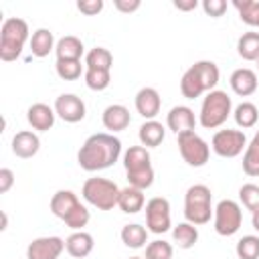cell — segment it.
Returning <instances> with one entry per match:
<instances>
[{"mask_svg": "<svg viewBox=\"0 0 259 259\" xmlns=\"http://www.w3.org/2000/svg\"><path fill=\"white\" fill-rule=\"evenodd\" d=\"M121 156V140L113 134H93L89 136L77 152V162L85 172H99L113 166Z\"/></svg>", "mask_w": 259, "mask_h": 259, "instance_id": "obj_1", "label": "cell"}, {"mask_svg": "<svg viewBox=\"0 0 259 259\" xmlns=\"http://www.w3.org/2000/svg\"><path fill=\"white\" fill-rule=\"evenodd\" d=\"M123 166L127 174V182L134 188L146 190L154 184V168L148 148L144 146H130L123 154Z\"/></svg>", "mask_w": 259, "mask_h": 259, "instance_id": "obj_2", "label": "cell"}, {"mask_svg": "<svg viewBox=\"0 0 259 259\" xmlns=\"http://www.w3.org/2000/svg\"><path fill=\"white\" fill-rule=\"evenodd\" d=\"M28 40V24L22 18H6L0 28V59L14 61L20 57L24 42Z\"/></svg>", "mask_w": 259, "mask_h": 259, "instance_id": "obj_3", "label": "cell"}, {"mask_svg": "<svg viewBox=\"0 0 259 259\" xmlns=\"http://www.w3.org/2000/svg\"><path fill=\"white\" fill-rule=\"evenodd\" d=\"M231 109H233V101L227 95V91H221V89L208 91L206 97L202 99L198 121L204 130H217L227 121V117L231 115Z\"/></svg>", "mask_w": 259, "mask_h": 259, "instance_id": "obj_4", "label": "cell"}, {"mask_svg": "<svg viewBox=\"0 0 259 259\" xmlns=\"http://www.w3.org/2000/svg\"><path fill=\"white\" fill-rule=\"evenodd\" d=\"M119 192H121V188H119L113 180L99 178V176L87 178V180L83 182V188H81L83 198H85L91 206H95V208H99V210H111L113 206H117Z\"/></svg>", "mask_w": 259, "mask_h": 259, "instance_id": "obj_5", "label": "cell"}, {"mask_svg": "<svg viewBox=\"0 0 259 259\" xmlns=\"http://www.w3.org/2000/svg\"><path fill=\"white\" fill-rule=\"evenodd\" d=\"M212 192L206 184H192L184 194V217L192 225H206L212 210Z\"/></svg>", "mask_w": 259, "mask_h": 259, "instance_id": "obj_6", "label": "cell"}, {"mask_svg": "<svg viewBox=\"0 0 259 259\" xmlns=\"http://www.w3.org/2000/svg\"><path fill=\"white\" fill-rule=\"evenodd\" d=\"M176 138H178V152L188 166L202 168L208 162L210 146L196 132H184V134H178Z\"/></svg>", "mask_w": 259, "mask_h": 259, "instance_id": "obj_7", "label": "cell"}, {"mask_svg": "<svg viewBox=\"0 0 259 259\" xmlns=\"http://www.w3.org/2000/svg\"><path fill=\"white\" fill-rule=\"evenodd\" d=\"M243 223V210L239 206V202L225 198L217 204L214 208V231L221 237H231L241 229Z\"/></svg>", "mask_w": 259, "mask_h": 259, "instance_id": "obj_8", "label": "cell"}, {"mask_svg": "<svg viewBox=\"0 0 259 259\" xmlns=\"http://www.w3.org/2000/svg\"><path fill=\"white\" fill-rule=\"evenodd\" d=\"M210 148L221 158H237L247 148L245 132H241V130H229V127L227 130H219L212 136Z\"/></svg>", "mask_w": 259, "mask_h": 259, "instance_id": "obj_9", "label": "cell"}, {"mask_svg": "<svg viewBox=\"0 0 259 259\" xmlns=\"http://www.w3.org/2000/svg\"><path fill=\"white\" fill-rule=\"evenodd\" d=\"M146 227L154 235H162L170 231L172 217H170V202L164 196H154L146 202Z\"/></svg>", "mask_w": 259, "mask_h": 259, "instance_id": "obj_10", "label": "cell"}, {"mask_svg": "<svg viewBox=\"0 0 259 259\" xmlns=\"http://www.w3.org/2000/svg\"><path fill=\"white\" fill-rule=\"evenodd\" d=\"M55 113L67 123H77L85 117V103L75 93H63L55 99Z\"/></svg>", "mask_w": 259, "mask_h": 259, "instance_id": "obj_11", "label": "cell"}, {"mask_svg": "<svg viewBox=\"0 0 259 259\" xmlns=\"http://www.w3.org/2000/svg\"><path fill=\"white\" fill-rule=\"evenodd\" d=\"M65 249L61 237H38L26 247V259H59Z\"/></svg>", "mask_w": 259, "mask_h": 259, "instance_id": "obj_12", "label": "cell"}, {"mask_svg": "<svg viewBox=\"0 0 259 259\" xmlns=\"http://www.w3.org/2000/svg\"><path fill=\"white\" fill-rule=\"evenodd\" d=\"M136 111L148 121V119H154L158 113H160V107H162V97L160 93L154 89V87H142L138 93H136Z\"/></svg>", "mask_w": 259, "mask_h": 259, "instance_id": "obj_13", "label": "cell"}, {"mask_svg": "<svg viewBox=\"0 0 259 259\" xmlns=\"http://www.w3.org/2000/svg\"><path fill=\"white\" fill-rule=\"evenodd\" d=\"M166 123L178 136V134H184V132H194L196 117H194V111L188 105H176L168 111Z\"/></svg>", "mask_w": 259, "mask_h": 259, "instance_id": "obj_14", "label": "cell"}, {"mask_svg": "<svg viewBox=\"0 0 259 259\" xmlns=\"http://www.w3.org/2000/svg\"><path fill=\"white\" fill-rule=\"evenodd\" d=\"M40 150V140L34 132L30 130H22V132H16L14 138H12V154L18 156V158H32L36 156Z\"/></svg>", "mask_w": 259, "mask_h": 259, "instance_id": "obj_15", "label": "cell"}, {"mask_svg": "<svg viewBox=\"0 0 259 259\" xmlns=\"http://www.w3.org/2000/svg\"><path fill=\"white\" fill-rule=\"evenodd\" d=\"M229 83H231V89H233L237 95H241V97L253 95V93L257 91V87H259V81H257L255 71H251V69H247V67L235 69V71L231 73Z\"/></svg>", "mask_w": 259, "mask_h": 259, "instance_id": "obj_16", "label": "cell"}, {"mask_svg": "<svg viewBox=\"0 0 259 259\" xmlns=\"http://www.w3.org/2000/svg\"><path fill=\"white\" fill-rule=\"evenodd\" d=\"M55 107H49L47 103H32L26 111L30 127L36 132H49L55 125Z\"/></svg>", "mask_w": 259, "mask_h": 259, "instance_id": "obj_17", "label": "cell"}, {"mask_svg": "<svg viewBox=\"0 0 259 259\" xmlns=\"http://www.w3.org/2000/svg\"><path fill=\"white\" fill-rule=\"evenodd\" d=\"M101 121H103V127L109 130V132H121L130 125L132 121V115H130V109L121 103H113V105H107L103 109V115H101Z\"/></svg>", "mask_w": 259, "mask_h": 259, "instance_id": "obj_18", "label": "cell"}, {"mask_svg": "<svg viewBox=\"0 0 259 259\" xmlns=\"http://www.w3.org/2000/svg\"><path fill=\"white\" fill-rule=\"evenodd\" d=\"M79 204H81V202H79V198H77V194H75L73 190H57V192L53 194L51 202H49V208H51V212H53L57 219L65 221V219L71 214V210H75Z\"/></svg>", "mask_w": 259, "mask_h": 259, "instance_id": "obj_19", "label": "cell"}, {"mask_svg": "<svg viewBox=\"0 0 259 259\" xmlns=\"http://www.w3.org/2000/svg\"><path fill=\"white\" fill-rule=\"evenodd\" d=\"M65 249L71 257L83 259L93 251V237L85 231H75L65 239Z\"/></svg>", "mask_w": 259, "mask_h": 259, "instance_id": "obj_20", "label": "cell"}, {"mask_svg": "<svg viewBox=\"0 0 259 259\" xmlns=\"http://www.w3.org/2000/svg\"><path fill=\"white\" fill-rule=\"evenodd\" d=\"M138 138L144 148H158L166 138V127L156 119H148L140 125Z\"/></svg>", "mask_w": 259, "mask_h": 259, "instance_id": "obj_21", "label": "cell"}, {"mask_svg": "<svg viewBox=\"0 0 259 259\" xmlns=\"http://www.w3.org/2000/svg\"><path fill=\"white\" fill-rule=\"evenodd\" d=\"M144 204H146L144 190L134 188V186L121 188L119 200H117V206L121 208V212H125V214H136V212H140V210L144 208Z\"/></svg>", "mask_w": 259, "mask_h": 259, "instance_id": "obj_22", "label": "cell"}, {"mask_svg": "<svg viewBox=\"0 0 259 259\" xmlns=\"http://www.w3.org/2000/svg\"><path fill=\"white\" fill-rule=\"evenodd\" d=\"M180 93H182L186 99H196V97H200L202 93H206V89H204V85H202V81H200V75H198V71H196L194 65L184 71V75H182V79H180Z\"/></svg>", "mask_w": 259, "mask_h": 259, "instance_id": "obj_23", "label": "cell"}, {"mask_svg": "<svg viewBox=\"0 0 259 259\" xmlns=\"http://www.w3.org/2000/svg\"><path fill=\"white\" fill-rule=\"evenodd\" d=\"M55 55L57 59H63V61H81L83 57V42L77 38V36H63L57 40V47H55Z\"/></svg>", "mask_w": 259, "mask_h": 259, "instance_id": "obj_24", "label": "cell"}, {"mask_svg": "<svg viewBox=\"0 0 259 259\" xmlns=\"http://www.w3.org/2000/svg\"><path fill=\"white\" fill-rule=\"evenodd\" d=\"M55 47H57V45H55V36H53V32H51L49 28H38V30L32 32V36H30V51H32L34 57L42 59V57H47Z\"/></svg>", "mask_w": 259, "mask_h": 259, "instance_id": "obj_25", "label": "cell"}, {"mask_svg": "<svg viewBox=\"0 0 259 259\" xmlns=\"http://www.w3.org/2000/svg\"><path fill=\"white\" fill-rule=\"evenodd\" d=\"M172 239L180 249H190L198 241V229H196V225H192L188 221L186 223H178L172 229Z\"/></svg>", "mask_w": 259, "mask_h": 259, "instance_id": "obj_26", "label": "cell"}, {"mask_svg": "<svg viewBox=\"0 0 259 259\" xmlns=\"http://www.w3.org/2000/svg\"><path fill=\"white\" fill-rule=\"evenodd\" d=\"M121 241L130 249H142L148 243V229L142 227V225H138V223L125 225L121 229Z\"/></svg>", "mask_w": 259, "mask_h": 259, "instance_id": "obj_27", "label": "cell"}, {"mask_svg": "<svg viewBox=\"0 0 259 259\" xmlns=\"http://www.w3.org/2000/svg\"><path fill=\"white\" fill-rule=\"evenodd\" d=\"M233 117H235V123H237L239 127L249 130V127H253V125L257 123V119H259V109H257L255 103L243 101V103H239V105L235 107Z\"/></svg>", "mask_w": 259, "mask_h": 259, "instance_id": "obj_28", "label": "cell"}, {"mask_svg": "<svg viewBox=\"0 0 259 259\" xmlns=\"http://www.w3.org/2000/svg\"><path fill=\"white\" fill-rule=\"evenodd\" d=\"M237 53L245 61L259 59V32H243L237 40Z\"/></svg>", "mask_w": 259, "mask_h": 259, "instance_id": "obj_29", "label": "cell"}, {"mask_svg": "<svg viewBox=\"0 0 259 259\" xmlns=\"http://www.w3.org/2000/svg\"><path fill=\"white\" fill-rule=\"evenodd\" d=\"M243 172L247 176H259V130H257V134L253 136V140L245 148Z\"/></svg>", "mask_w": 259, "mask_h": 259, "instance_id": "obj_30", "label": "cell"}, {"mask_svg": "<svg viewBox=\"0 0 259 259\" xmlns=\"http://www.w3.org/2000/svg\"><path fill=\"white\" fill-rule=\"evenodd\" d=\"M85 65L87 69H105L109 71L113 65V55L105 47H95L85 55Z\"/></svg>", "mask_w": 259, "mask_h": 259, "instance_id": "obj_31", "label": "cell"}, {"mask_svg": "<svg viewBox=\"0 0 259 259\" xmlns=\"http://www.w3.org/2000/svg\"><path fill=\"white\" fill-rule=\"evenodd\" d=\"M194 67H196V71L200 75V81H202L204 89L206 91H214V87H217V83L221 79L219 67L212 61H198V63H194Z\"/></svg>", "mask_w": 259, "mask_h": 259, "instance_id": "obj_32", "label": "cell"}, {"mask_svg": "<svg viewBox=\"0 0 259 259\" xmlns=\"http://www.w3.org/2000/svg\"><path fill=\"white\" fill-rule=\"evenodd\" d=\"M233 6L239 10V16L249 26H259V2L257 0H233Z\"/></svg>", "mask_w": 259, "mask_h": 259, "instance_id": "obj_33", "label": "cell"}, {"mask_svg": "<svg viewBox=\"0 0 259 259\" xmlns=\"http://www.w3.org/2000/svg\"><path fill=\"white\" fill-rule=\"evenodd\" d=\"M237 257L239 259H259V237L245 235L237 241Z\"/></svg>", "mask_w": 259, "mask_h": 259, "instance_id": "obj_34", "label": "cell"}, {"mask_svg": "<svg viewBox=\"0 0 259 259\" xmlns=\"http://www.w3.org/2000/svg\"><path fill=\"white\" fill-rule=\"evenodd\" d=\"M111 83V73L105 69H87L85 71V85L93 91H103Z\"/></svg>", "mask_w": 259, "mask_h": 259, "instance_id": "obj_35", "label": "cell"}, {"mask_svg": "<svg viewBox=\"0 0 259 259\" xmlns=\"http://www.w3.org/2000/svg\"><path fill=\"white\" fill-rule=\"evenodd\" d=\"M239 200L243 202V206L251 212L259 210V186L253 182H247L239 188Z\"/></svg>", "mask_w": 259, "mask_h": 259, "instance_id": "obj_36", "label": "cell"}, {"mask_svg": "<svg viewBox=\"0 0 259 259\" xmlns=\"http://www.w3.org/2000/svg\"><path fill=\"white\" fill-rule=\"evenodd\" d=\"M55 71L61 79L65 81H75L81 77V61H63V59H57V65H55Z\"/></svg>", "mask_w": 259, "mask_h": 259, "instance_id": "obj_37", "label": "cell"}, {"mask_svg": "<svg viewBox=\"0 0 259 259\" xmlns=\"http://www.w3.org/2000/svg\"><path fill=\"white\" fill-rule=\"evenodd\" d=\"M172 245L166 241H152L146 247V259H172Z\"/></svg>", "mask_w": 259, "mask_h": 259, "instance_id": "obj_38", "label": "cell"}, {"mask_svg": "<svg viewBox=\"0 0 259 259\" xmlns=\"http://www.w3.org/2000/svg\"><path fill=\"white\" fill-rule=\"evenodd\" d=\"M89 219H91V214H89L87 206L79 204V206H77L75 210H71V214L65 219V225H67L69 229H73V231H81V229L89 223Z\"/></svg>", "mask_w": 259, "mask_h": 259, "instance_id": "obj_39", "label": "cell"}, {"mask_svg": "<svg viewBox=\"0 0 259 259\" xmlns=\"http://www.w3.org/2000/svg\"><path fill=\"white\" fill-rule=\"evenodd\" d=\"M202 10H204L210 18H219V16L225 14L227 2H225V0H202Z\"/></svg>", "mask_w": 259, "mask_h": 259, "instance_id": "obj_40", "label": "cell"}, {"mask_svg": "<svg viewBox=\"0 0 259 259\" xmlns=\"http://www.w3.org/2000/svg\"><path fill=\"white\" fill-rule=\"evenodd\" d=\"M77 10L87 14V16H93V14L103 10V0H79L77 2Z\"/></svg>", "mask_w": 259, "mask_h": 259, "instance_id": "obj_41", "label": "cell"}, {"mask_svg": "<svg viewBox=\"0 0 259 259\" xmlns=\"http://www.w3.org/2000/svg\"><path fill=\"white\" fill-rule=\"evenodd\" d=\"M12 184H14V172L10 168H2L0 170V192L2 194L8 192L12 188Z\"/></svg>", "mask_w": 259, "mask_h": 259, "instance_id": "obj_42", "label": "cell"}, {"mask_svg": "<svg viewBox=\"0 0 259 259\" xmlns=\"http://www.w3.org/2000/svg\"><path fill=\"white\" fill-rule=\"evenodd\" d=\"M113 6H115L119 12L130 14V12H136V10L142 6V2H140V0H113Z\"/></svg>", "mask_w": 259, "mask_h": 259, "instance_id": "obj_43", "label": "cell"}, {"mask_svg": "<svg viewBox=\"0 0 259 259\" xmlns=\"http://www.w3.org/2000/svg\"><path fill=\"white\" fill-rule=\"evenodd\" d=\"M198 6V0H174V8L178 10H194Z\"/></svg>", "mask_w": 259, "mask_h": 259, "instance_id": "obj_44", "label": "cell"}, {"mask_svg": "<svg viewBox=\"0 0 259 259\" xmlns=\"http://www.w3.org/2000/svg\"><path fill=\"white\" fill-rule=\"evenodd\" d=\"M251 223H253V229L259 233V210H257V212H253V219H251Z\"/></svg>", "mask_w": 259, "mask_h": 259, "instance_id": "obj_45", "label": "cell"}, {"mask_svg": "<svg viewBox=\"0 0 259 259\" xmlns=\"http://www.w3.org/2000/svg\"><path fill=\"white\" fill-rule=\"evenodd\" d=\"M6 227H8V217H6V212H2V227H0V229L4 231Z\"/></svg>", "mask_w": 259, "mask_h": 259, "instance_id": "obj_46", "label": "cell"}, {"mask_svg": "<svg viewBox=\"0 0 259 259\" xmlns=\"http://www.w3.org/2000/svg\"><path fill=\"white\" fill-rule=\"evenodd\" d=\"M130 259H142V257H130Z\"/></svg>", "mask_w": 259, "mask_h": 259, "instance_id": "obj_47", "label": "cell"}, {"mask_svg": "<svg viewBox=\"0 0 259 259\" xmlns=\"http://www.w3.org/2000/svg\"><path fill=\"white\" fill-rule=\"evenodd\" d=\"M257 69H259V59H257Z\"/></svg>", "mask_w": 259, "mask_h": 259, "instance_id": "obj_48", "label": "cell"}]
</instances>
